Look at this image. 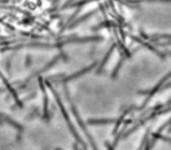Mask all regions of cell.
<instances>
[{
  "instance_id": "7a4b0ae2",
  "label": "cell",
  "mask_w": 171,
  "mask_h": 150,
  "mask_svg": "<svg viewBox=\"0 0 171 150\" xmlns=\"http://www.w3.org/2000/svg\"><path fill=\"white\" fill-rule=\"evenodd\" d=\"M152 137H153V138H152V139H153L152 141H153V142L159 138V139H162V140L167 141V142H170V143H171V138L166 137V136H163V135H161L160 133H157V132L156 133H153V134H152Z\"/></svg>"
},
{
  "instance_id": "277c9868",
  "label": "cell",
  "mask_w": 171,
  "mask_h": 150,
  "mask_svg": "<svg viewBox=\"0 0 171 150\" xmlns=\"http://www.w3.org/2000/svg\"><path fill=\"white\" fill-rule=\"evenodd\" d=\"M105 145L107 146V149H108V150H114V149H113V148H114L113 146H111L109 143H107V142H106V143H105Z\"/></svg>"
},
{
  "instance_id": "5b68a950",
  "label": "cell",
  "mask_w": 171,
  "mask_h": 150,
  "mask_svg": "<svg viewBox=\"0 0 171 150\" xmlns=\"http://www.w3.org/2000/svg\"><path fill=\"white\" fill-rule=\"evenodd\" d=\"M168 132H169V133L171 132V126H170V127H169V128H168Z\"/></svg>"
},
{
  "instance_id": "6da1fadb",
  "label": "cell",
  "mask_w": 171,
  "mask_h": 150,
  "mask_svg": "<svg viewBox=\"0 0 171 150\" xmlns=\"http://www.w3.org/2000/svg\"><path fill=\"white\" fill-rule=\"evenodd\" d=\"M117 120L113 118H108V119H89L88 123L89 124H111V123L115 122Z\"/></svg>"
},
{
  "instance_id": "3957f363",
  "label": "cell",
  "mask_w": 171,
  "mask_h": 150,
  "mask_svg": "<svg viewBox=\"0 0 171 150\" xmlns=\"http://www.w3.org/2000/svg\"><path fill=\"white\" fill-rule=\"evenodd\" d=\"M170 124H171V118H170V119L168 120V121H167V122L165 123V124H163V125L160 127V128H159V129L157 130V133H161V132H162V130H164V129L166 128V127L168 126V125H170Z\"/></svg>"
}]
</instances>
